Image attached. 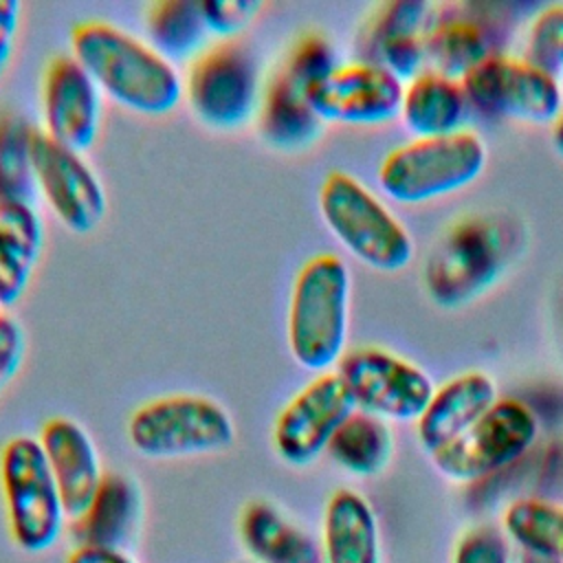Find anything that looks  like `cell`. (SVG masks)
<instances>
[{
	"label": "cell",
	"instance_id": "1",
	"mask_svg": "<svg viewBox=\"0 0 563 563\" xmlns=\"http://www.w3.org/2000/svg\"><path fill=\"white\" fill-rule=\"evenodd\" d=\"M70 48L99 90L132 112L152 117L172 112L185 92L172 62L110 22H79L70 33Z\"/></svg>",
	"mask_w": 563,
	"mask_h": 563
},
{
	"label": "cell",
	"instance_id": "2",
	"mask_svg": "<svg viewBox=\"0 0 563 563\" xmlns=\"http://www.w3.org/2000/svg\"><path fill=\"white\" fill-rule=\"evenodd\" d=\"M352 279L334 253H319L299 268L288 301V347L303 369L325 372L345 354Z\"/></svg>",
	"mask_w": 563,
	"mask_h": 563
},
{
	"label": "cell",
	"instance_id": "3",
	"mask_svg": "<svg viewBox=\"0 0 563 563\" xmlns=\"http://www.w3.org/2000/svg\"><path fill=\"white\" fill-rule=\"evenodd\" d=\"M319 209L334 238L369 268L394 273L411 262L407 229L354 176L330 172L319 189Z\"/></svg>",
	"mask_w": 563,
	"mask_h": 563
},
{
	"label": "cell",
	"instance_id": "4",
	"mask_svg": "<svg viewBox=\"0 0 563 563\" xmlns=\"http://www.w3.org/2000/svg\"><path fill=\"white\" fill-rule=\"evenodd\" d=\"M0 488L15 545L33 554L53 548L68 515L37 438L15 435L4 442Z\"/></svg>",
	"mask_w": 563,
	"mask_h": 563
},
{
	"label": "cell",
	"instance_id": "5",
	"mask_svg": "<svg viewBox=\"0 0 563 563\" xmlns=\"http://www.w3.org/2000/svg\"><path fill=\"white\" fill-rule=\"evenodd\" d=\"M486 165L484 141L468 130L416 139L389 152L378 167L380 189L396 202L420 205L473 183Z\"/></svg>",
	"mask_w": 563,
	"mask_h": 563
},
{
	"label": "cell",
	"instance_id": "6",
	"mask_svg": "<svg viewBox=\"0 0 563 563\" xmlns=\"http://www.w3.org/2000/svg\"><path fill=\"white\" fill-rule=\"evenodd\" d=\"M128 440L145 457H187L229 449L235 440V424L213 398L172 394L147 400L132 411Z\"/></svg>",
	"mask_w": 563,
	"mask_h": 563
},
{
	"label": "cell",
	"instance_id": "7",
	"mask_svg": "<svg viewBox=\"0 0 563 563\" xmlns=\"http://www.w3.org/2000/svg\"><path fill=\"white\" fill-rule=\"evenodd\" d=\"M260 64L253 48L238 40L207 46L185 77V97L209 128L235 130L257 114L262 101Z\"/></svg>",
	"mask_w": 563,
	"mask_h": 563
},
{
	"label": "cell",
	"instance_id": "8",
	"mask_svg": "<svg viewBox=\"0 0 563 563\" xmlns=\"http://www.w3.org/2000/svg\"><path fill=\"white\" fill-rule=\"evenodd\" d=\"M354 407L383 420H418L435 387L424 369L380 347H356L336 363Z\"/></svg>",
	"mask_w": 563,
	"mask_h": 563
},
{
	"label": "cell",
	"instance_id": "9",
	"mask_svg": "<svg viewBox=\"0 0 563 563\" xmlns=\"http://www.w3.org/2000/svg\"><path fill=\"white\" fill-rule=\"evenodd\" d=\"M537 418L521 400H497L466 433L433 453V464L453 482H475L517 457L534 442Z\"/></svg>",
	"mask_w": 563,
	"mask_h": 563
},
{
	"label": "cell",
	"instance_id": "10",
	"mask_svg": "<svg viewBox=\"0 0 563 563\" xmlns=\"http://www.w3.org/2000/svg\"><path fill=\"white\" fill-rule=\"evenodd\" d=\"M471 106L486 114L523 123H554L563 112V92L556 77L526 59L490 53L462 79Z\"/></svg>",
	"mask_w": 563,
	"mask_h": 563
},
{
	"label": "cell",
	"instance_id": "11",
	"mask_svg": "<svg viewBox=\"0 0 563 563\" xmlns=\"http://www.w3.org/2000/svg\"><path fill=\"white\" fill-rule=\"evenodd\" d=\"M354 400L336 372H323L303 385L273 424V446L292 466L314 462L336 429L354 411Z\"/></svg>",
	"mask_w": 563,
	"mask_h": 563
},
{
	"label": "cell",
	"instance_id": "12",
	"mask_svg": "<svg viewBox=\"0 0 563 563\" xmlns=\"http://www.w3.org/2000/svg\"><path fill=\"white\" fill-rule=\"evenodd\" d=\"M35 185L62 224L73 233H90L106 216L108 198L92 167L42 130L33 141Z\"/></svg>",
	"mask_w": 563,
	"mask_h": 563
},
{
	"label": "cell",
	"instance_id": "13",
	"mask_svg": "<svg viewBox=\"0 0 563 563\" xmlns=\"http://www.w3.org/2000/svg\"><path fill=\"white\" fill-rule=\"evenodd\" d=\"M405 81L374 62L339 64L308 90L321 121L376 125L400 114Z\"/></svg>",
	"mask_w": 563,
	"mask_h": 563
},
{
	"label": "cell",
	"instance_id": "14",
	"mask_svg": "<svg viewBox=\"0 0 563 563\" xmlns=\"http://www.w3.org/2000/svg\"><path fill=\"white\" fill-rule=\"evenodd\" d=\"M44 134L75 152L92 147L101 125V95L73 55L51 59L42 81Z\"/></svg>",
	"mask_w": 563,
	"mask_h": 563
},
{
	"label": "cell",
	"instance_id": "15",
	"mask_svg": "<svg viewBox=\"0 0 563 563\" xmlns=\"http://www.w3.org/2000/svg\"><path fill=\"white\" fill-rule=\"evenodd\" d=\"M37 440L57 482L68 519L79 517L103 477L92 438L70 418H51L44 422Z\"/></svg>",
	"mask_w": 563,
	"mask_h": 563
},
{
	"label": "cell",
	"instance_id": "16",
	"mask_svg": "<svg viewBox=\"0 0 563 563\" xmlns=\"http://www.w3.org/2000/svg\"><path fill=\"white\" fill-rule=\"evenodd\" d=\"M497 402L495 383L484 372H464L433 391L418 418L420 444L433 455L466 433Z\"/></svg>",
	"mask_w": 563,
	"mask_h": 563
},
{
	"label": "cell",
	"instance_id": "17",
	"mask_svg": "<svg viewBox=\"0 0 563 563\" xmlns=\"http://www.w3.org/2000/svg\"><path fill=\"white\" fill-rule=\"evenodd\" d=\"M143 495L125 473H103L97 493L84 512L70 519L75 545L121 550L139 530Z\"/></svg>",
	"mask_w": 563,
	"mask_h": 563
},
{
	"label": "cell",
	"instance_id": "18",
	"mask_svg": "<svg viewBox=\"0 0 563 563\" xmlns=\"http://www.w3.org/2000/svg\"><path fill=\"white\" fill-rule=\"evenodd\" d=\"M427 9L424 2L405 0L385 4L372 22L369 35H365L372 53L365 62L385 66L402 81L420 75L427 57V35H422Z\"/></svg>",
	"mask_w": 563,
	"mask_h": 563
},
{
	"label": "cell",
	"instance_id": "19",
	"mask_svg": "<svg viewBox=\"0 0 563 563\" xmlns=\"http://www.w3.org/2000/svg\"><path fill=\"white\" fill-rule=\"evenodd\" d=\"M238 532L253 563H323L321 543L268 501L246 504Z\"/></svg>",
	"mask_w": 563,
	"mask_h": 563
},
{
	"label": "cell",
	"instance_id": "20",
	"mask_svg": "<svg viewBox=\"0 0 563 563\" xmlns=\"http://www.w3.org/2000/svg\"><path fill=\"white\" fill-rule=\"evenodd\" d=\"M257 128L271 147L297 152L319 139L323 121L312 110L308 92L277 68L262 90Z\"/></svg>",
	"mask_w": 563,
	"mask_h": 563
},
{
	"label": "cell",
	"instance_id": "21",
	"mask_svg": "<svg viewBox=\"0 0 563 563\" xmlns=\"http://www.w3.org/2000/svg\"><path fill=\"white\" fill-rule=\"evenodd\" d=\"M468 99L460 79L435 70H422L405 86L400 114L418 139H435L462 130Z\"/></svg>",
	"mask_w": 563,
	"mask_h": 563
},
{
	"label": "cell",
	"instance_id": "22",
	"mask_svg": "<svg viewBox=\"0 0 563 563\" xmlns=\"http://www.w3.org/2000/svg\"><path fill=\"white\" fill-rule=\"evenodd\" d=\"M323 563H380L378 526L367 499L336 490L323 512Z\"/></svg>",
	"mask_w": 563,
	"mask_h": 563
},
{
	"label": "cell",
	"instance_id": "23",
	"mask_svg": "<svg viewBox=\"0 0 563 563\" xmlns=\"http://www.w3.org/2000/svg\"><path fill=\"white\" fill-rule=\"evenodd\" d=\"M42 249L44 224L33 205H0V306H13L24 295Z\"/></svg>",
	"mask_w": 563,
	"mask_h": 563
},
{
	"label": "cell",
	"instance_id": "24",
	"mask_svg": "<svg viewBox=\"0 0 563 563\" xmlns=\"http://www.w3.org/2000/svg\"><path fill=\"white\" fill-rule=\"evenodd\" d=\"M147 44L167 62H194L202 51L209 29L196 0H158L145 11Z\"/></svg>",
	"mask_w": 563,
	"mask_h": 563
},
{
	"label": "cell",
	"instance_id": "25",
	"mask_svg": "<svg viewBox=\"0 0 563 563\" xmlns=\"http://www.w3.org/2000/svg\"><path fill=\"white\" fill-rule=\"evenodd\" d=\"M330 457L352 475L369 477L380 473L391 455V431L383 418L354 409L332 435Z\"/></svg>",
	"mask_w": 563,
	"mask_h": 563
},
{
	"label": "cell",
	"instance_id": "26",
	"mask_svg": "<svg viewBox=\"0 0 563 563\" xmlns=\"http://www.w3.org/2000/svg\"><path fill=\"white\" fill-rule=\"evenodd\" d=\"M35 125L18 110H0V205L33 202Z\"/></svg>",
	"mask_w": 563,
	"mask_h": 563
},
{
	"label": "cell",
	"instance_id": "27",
	"mask_svg": "<svg viewBox=\"0 0 563 563\" xmlns=\"http://www.w3.org/2000/svg\"><path fill=\"white\" fill-rule=\"evenodd\" d=\"M504 528L523 552L563 561V506L517 499L504 512Z\"/></svg>",
	"mask_w": 563,
	"mask_h": 563
},
{
	"label": "cell",
	"instance_id": "28",
	"mask_svg": "<svg viewBox=\"0 0 563 563\" xmlns=\"http://www.w3.org/2000/svg\"><path fill=\"white\" fill-rule=\"evenodd\" d=\"M424 44L427 57L435 66L433 70L453 79H462L490 55L484 31L466 18L444 20L433 26Z\"/></svg>",
	"mask_w": 563,
	"mask_h": 563
},
{
	"label": "cell",
	"instance_id": "29",
	"mask_svg": "<svg viewBox=\"0 0 563 563\" xmlns=\"http://www.w3.org/2000/svg\"><path fill=\"white\" fill-rule=\"evenodd\" d=\"M523 59L552 77L563 70V4H550L534 15Z\"/></svg>",
	"mask_w": 563,
	"mask_h": 563
},
{
	"label": "cell",
	"instance_id": "30",
	"mask_svg": "<svg viewBox=\"0 0 563 563\" xmlns=\"http://www.w3.org/2000/svg\"><path fill=\"white\" fill-rule=\"evenodd\" d=\"M339 66L332 44L317 33L299 37L288 51L279 70L306 92Z\"/></svg>",
	"mask_w": 563,
	"mask_h": 563
},
{
	"label": "cell",
	"instance_id": "31",
	"mask_svg": "<svg viewBox=\"0 0 563 563\" xmlns=\"http://www.w3.org/2000/svg\"><path fill=\"white\" fill-rule=\"evenodd\" d=\"M209 33L222 40H235L260 13L262 2L253 0H202L200 2Z\"/></svg>",
	"mask_w": 563,
	"mask_h": 563
},
{
	"label": "cell",
	"instance_id": "32",
	"mask_svg": "<svg viewBox=\"0 0 563 563\" xmlns=\"http://www.w3.org/2000/svg\"><path fill=\"white\" fill-rule=\"evenodd\" d=\"M453 563H510V559L501 534L493 528L479 526L460 539Z\"/></svg>",
	"mask_w": 563,
	"mask_h": 563
},
{
	"label": "cell",
	"instance_id": "33",
	"mask_svg": "<svg viewBox=\"0 0 563 563\" xmlns=\"http://www.w3.org/2000/svg\"><path fill=\"white\" fill-rule=\"evenodd\" d=\"M26 350L22 325L7 314H0V391L15 378Z\"/></svg>",
	"mask_w": 563,
	"mask_h": 563
},
{
	"label": "cell",
	"instance_id": "34",
	"mask_svg": "<svg viewBox=\"0 0 563 563\" xmlns=\"http://www.w3.org/2000/svg\"><path fill=\"white\" fill-rule=\"evenodd\" d=\"M18 24H20V2L0 0V75L4 73L11 59Z\"/></svg>",
	"mask_w": 563,
	"mask_h": 563
},
{
	"label": "cell",
	"instance_id": "35",
	"mask_svg": "<svg viewBox=\"0 0 563 563\" xmlns=\"http://www.w3.org/2000/svg\"><path fill=\"white\" fill-rule=\"evenodd\" d=\"M66 563H136L130 554L114 548H90L75 545L66 559Z\"/></svg>",
	"mask_w": 563,
	"mask_h": 563
},
{
	"label": "cell",
	"instance_id": "36",
	"mask_svg": "<svg viewBox=\"0 0 563 563\" xmlns=\"http://www.w3.org/2000/svg\"><path fill=\"white\" fill-rule=\"evenodd\" d=\"M552 143H554L556 152L563 156V112H561L559 119L554 121V128H552Z\"/></svg>",
	"mask_w": 563,
	"mask_h": 563
},
{
	"label": "cell",
	"instance_id": "37",
	"mask_svg": "<svg viewBox=\"0 0 563 563\" xmlns=\"http://www.w3.org/2000/svg\"><path fill=\"white\" fill-rule=\"evenodd\" d=\"M519 563H563V561H556V559H548V556H537V554H528L523 552Z\"/></svg>",
	"mask_w": 563,
	"mask_h": 563
}]
</instances>
